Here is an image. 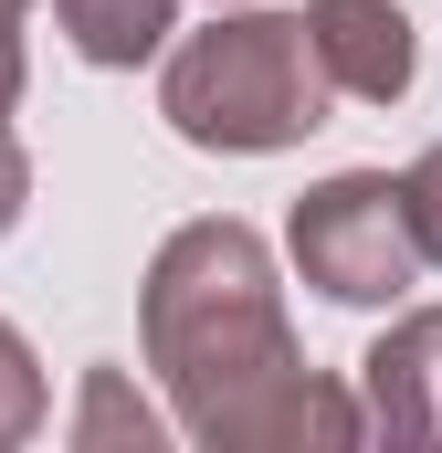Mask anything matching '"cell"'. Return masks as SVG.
I'll use <instances>...</instances> for the list:
<instances>
[{
	"mask_svg": "<svg viewBox=\"0 0 442 453\" xmlns=\"http://www.w3.org/2000/svg\"><path fill=\"white\" fill-rule=\"evenodd\" d=\"M0 11H32V0H0Z\"/></svg>",
	"mask_w": 442,
	"mask_h": 453,
	"instance_id": "12",
	"label": "cell"
},
{
	"mask_svg": "<svg viewBox=\"0 0 442 453\" xmlns=\"http://www.w3.org/2000/svg\"><path fill=\"white\" fill-rule=\"evenodd\" d=\"M21 11H0V127H11V106H21Z\"/></svg>",
	"mask_w": 442,
	"mask_h": 453,
	"instance_id": "11",
	"label": "cell"
},
{
	"mask_svg": "<svg viewBox=\"0 0 442 453\" xmlns=\"http://www.w3.org/2000/svg\"><path fill=\"white\" fill-rule=\"evenodd\" d=\"M21 211H32V158H21V137L0 127V242L21 232Z\"/></svg>",
	"mask_w": 442,
	"mask_h": 453,
	"instance_id": "10",
	"label": "cell"
},
{
	"mask_svg": "<svg viewBox=\"0 0 442 453\" xmlns=\"http://www.w3.org/2000/svg\"><path fill=\"white\" fill-rule=\"evenodd\" d=\"M137 338H148V369L169 390V422L211 453L369 443V401L306 369V348L285 327V274H274L263 232L232 211H201L148 253Z\"/></svg>",
	"mask_w": 442,
	"mask_h": 453,
	"instance_id": "1",
	"label": "cell"
},
{
	"mask_svg": "<svg viewBox=\"0 0 442 453\" xmlns=\"http://www.w3.org/2000/svg\"><path fill=\"white\" fill-rule=\"evenodd\" d=\"M358 401L379 443H442V306H400L369 358H358Z\"/></svg>",
	"mask_w": 442,
	"mask_h": 453,
	"instance_id": "4",
	"label": "cell"
},
{
	"mask_svg": "<svg viewBox=\"0 0 442 453\" xmlns=\"http://www.w3.org/2000/svg\"><path fill=\"white\" fill-rule=\"evenodd\" d=\"M32 433H42V358L0 317V443H32Z\"/></svg>",
	"mask_w": 442,
	"mask_h": 453,
	"instance_id": "8",
	"label": "cell"
},
{
	"mask_svg": "<svg viewBox=\"0 0 442 453\" xmlns=\"http://www.w3.org/2000/svg\"><path fill=\"white\" fill-rule=\"evenodd\" d=\"M53 21H64V42H74L85 64H106V74H137V64H158V53L179 42V0H53Z\"/></svg>",
	"mask_w": 442,
	"mask_h": 453,
	"instance_id": "6",
	"label": "cell"
},
{
	"mask_svg": "<svg viewBox=\"0 0 442 453\" xmlns=\"http://www.w3.org/2000/svg\"><path fill=\"white\" fill-rule=\"evenodd\" d=\"M400 201H411V232H422V264H442V137L400 169Z\"/></svg>",
	"mask_w": 442,
	"mask_h": 453,
	"instance_id": "9",
	"label": "cell"
},
{
	"mask_svg": "<svg viewBox=\"0 0 442 453\" xmlns=\"http://www.w3.org/2000/svg\"><path fill=\"white\" fill-rule=\"evenodd\" d=\"M285 253L327 306H400L422 285V232L390 169H337L285 211Z\"/></svg>",
	"mask_w": 442,
	"mask_h": 453,
	"instance_id": "3",
	"label": "cell"
},
{
	"mask_svg": "<svg viewBox=\"0 0 442 453\" xmlns=\"http://www.w3.org/2000/svg\"><path fill=\"white\" fill-rule=\"evenodd\" d=\"M179 433V422H158L137 390H126V369H85V401H74V443L85 453H158Z\"/></svg>",
	"mask_w": 442,
	"mask_h": 453,
	"instance_id": "7",
	"label": "cell"
},
{
	"mask_svg": "<svg viewBox=\"0 0 442 453\" xmlns=\"http://www.w3.org/2000/svg\"><path fill=\"white\" fill-rule=\"evenodd\" d=\"M306 32H316V64L347 106H400L411 74H422V42H411L400 0H306Z\"/></svg>",
	"mask_w": 442,
	"mask_h": 453,
	"instance_id": "5",
	"label": "cell"
},
{
	"mask_svg": "<svg viewBox=\"0 0 442 453\" xmlns=\"http://www.w3.org/2000/svg\"><path fill=\"white\" fill-rule=\"evenodd\" d=\"M211 11H232V0H211Z\"/></svg>",
	"mask_w": 442,
	"mask_h": 453,
	"instance_id": "13",
	"label": "cell"
},
{
	"mask_svg": "<svg viewBox=\"0 0 442 453\" xmlns=\"http://www.w3.org/2000/svg\"><path fill=\"white\" fill-rule=\"evenodd\" d=\"M327 96L337 85L316 64L306 11H221L211 32L169 42V74H158V116L211 158H274L316 137Z\"/></svg>",
	"mask_w": 442,
	"mask_h": 453,
	"instance_id": "2",
	"label": "cell"
}]
</instances>
